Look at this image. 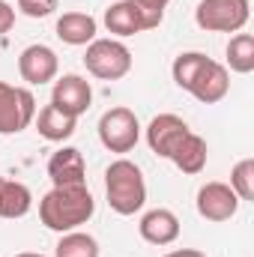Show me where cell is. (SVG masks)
I'll use <instances>...</instances> for the list:
<instances>
[{
  "mask_svg": "<svg viewBox=\"0 0 254 257\" xmlns=\"http://www.w3.org/2000/svg\"><path fill=\"white\" fill-rule=\"evenodd\" d=\"M96 212V200L87 186H54L39 200V218L48 230L69 233L87 224Z\"/></svg>",
  "mask_w": 254,
  "mask_h": 257,
  "instance_id": "obj_1",
  "label": "cell"
},
{
  "mask_svg": "<svg viewBox=\"0 0 254 257\" xmlns=\"http://www.w3.org/2000/svg\"><path fill=\"white\" fill-rule=\"evenodd\" d=\"M105 197L117 215H135L147 203V183L135 162L117 159L105 171Z\"/></svg>",
  "mask_w": 254,
  "mask_h": 257,
  "instance_id": "obj_2",
  "label": "cell"
},
{
  "mask_svg": "<svg viewBox=\"0 0 254 257\" xmlns=\"http://www.w3.org/2000/svg\"><path fill=\"white\" fill-rule=\"evenodd\" d=\"M84 66L99 81H120L132 72V51L120 39H93L84 51Z\"/></svg>",
  "mask_w": 254,
  "mask_h": 257,
  "instance_id": "obj_3",
  "label": "cell"
},
{
  "mask_svg": "<svg viewBox=\"0 0 254 257\" xmlns=\"http://www.w3.org/2000/svg\"><path fill=\"white\" fill-rule=\"evenodd\" d=\"M248 0H200L194 9V21L206 33H239L248 24Z\"/></svg>",
  "mask_w": 254,
  "mask_h": 257,
  "instance_id": "obj_4",
  "label": "cell"
},
{
  "mask_svg": "<svg viewBox=\"0 0 254 257\" xmlns=\"http://www.w3.org/2000/svg\"><path fill=\"white\" fill-rule=\"evenodd\" d=\"M36 120V99L24 87L0 81V135H18Z\"/></svg>",
  "mask_w": 254,
  "mask_h": 257,
  "instance_id": "obj_5",
  "label": "cell"
},
{
  "mask_svg": "<svg viewBox=\"0 0 254 257\" xmlns=\"http://www.w3.org/2000/svg\"><path fill=\"white\" fill-rule=\"evenodd\" d=\"M138 138H141V123H138L135 111L117 105V108L102 114V120H99V141H102L105 150H111V153H132Z\"/></svg>",
  "mask_w": 254,
  "mask_h": 257,
  "instance_id": "obj_6",
  "label": "cell"
},
{
  "mask_svg": "<svg viewBox=\"0 0 254 257\" xmlns=\"http://www.w3.org/2000/svg\"><path fill=\"white\" fill-rule=\"evenodd\" d=\"M51 105L78 120L93 105V87H90V81L81 78V75H63V78H57L54 90H51Z\"/></svg>",
  "mask_w": 254,
  "mask_h": 257,
  "instance_id": "obj_7",
  "label": "cell"
},
{
  "mask_svg": "<svg viewBox=\"0 0 254 257\" xmlns=\"http://www.w3.org/2000/svg\"><path fill=\"white\" fill-rule=\"evenodd\" d=\"M197 212L206 221H230L239 209V197L227 183H206L197 189Z\"/></svg>",
  "mask_w": 254,
  "mask_h": 257,
  "instance_id": "obj_8",
  "label": "cell"
},
{
  "mask_svg": "<svg viewBox=\"0 0 254 257\" xmlns=\"http://www.w3.org/2000/svg\"><path fill=\"white\" fill-rule=\"evenodd\" d=\"M57 69H60V60H57L54 48H48L42 42L39 45H27L21 51V57H18V75H21V81H27L33 87H42V84L54 81Z\"/></svg>",
  "mask_w": 254,
  "mask_h": 257,
  "instance_id": "obj_9",
  "label": "cell"
},
{
  "mask_svg": "<svg viewBox=\"0 0 254 257\" xmlns=\"http://www.w3.org/2000/svg\"><path fill=\"white\" fill-rule=\"evenodd\" d=\"M189 132L191 128L183 117H177V114H159V117H153L150 126H147V144H150V150H153L156 156L171 159V153L177 150V144H180Z\"/></svg>",
  "mask_w": 254,
  "mask_h": 257,
  "instance_id": "obj_10",
  "label": "cell"
},
{
  "mask_svg": "<svg viewBox=\"0 0 254 257\" xmlns=\"http://www.w3.org/2000/svg\"><path fill=\"white\" fill-rule=\"evenodd\" d=\"M230 90V75H227V66L215 63V60H206V66L200 69V75L194 78L191 84V96L200 102V105H215L227 96Z\"/></svg>",
  "mask_w": 254,
  "mask_h": 257,
  "instance_id": "obj_11",
  "label": "cell"
},
{
  "mask_svg": "<svg viewBox=\"0 0 254 257\" xmlns=\"http://www.w3.org/2000/svg\"><path fill=\"white\" fill-rule=\"evenodd\" d=\"M48 177L54 186H87V165L81 150L63 147L48 159Z\"/></svg>",
  "mask_w": 254,
  "mask_h": 257,
  "instance_id": "obj_12",
  "label": "cell"
},
{
  "mask_svg": "<svg viewBox=\"0 0 254 257\" xmlns=\"http://www.w3.org/2000/svg\"><path fill=\"white\" fill-rule=\"evenodd\" d=\"M138 230H141V239L150 242V245H171L180 236V218L171 209H162L159 206V209L144 212Z\"/></svg>",
  "mask_w": 254,
  "mask_h": 257,
  "instance_id": "obj_13",
  "label": "cell"
},
{
  "mask_svg": "<svg viewBox=\"0 0 254 257\" xmlns=\"http://www.w3.org/2000/svg\"><path fill=\"white\" fill-rule=\"evenodd\" d=\"M57 39L66 45H90L99 33V24L87 12H63L57 18Z\"/></svg>",
  "mask_w": 254,
  "mask_h": 257,
  "instance_id": "obj_14",
  "label": "cell"
},
{
  "mask_svg": "<svg viewBox=\"0 0 254 257\" xmlns=\"http://www.w3.org/2000/svg\"><path fill=\"white\" fill-rule=\"evenodd\" d=\"M171 162H174L183 174H189V177L200 174V171L206 168V141H203L200 135L189 132V135L177 144V150L171 153Z\"/></svg>",
  "mask_w": 254,
  "mask_h": 257,
  "instance_id": "obj_15",
  "label": "cell"
},
{
  "mask_svg": "<svg viewBox=\"0 0 254 257\" xmlns=\"http://www.w3.org/2000/svg\"><path fill=\"white\" fill-rule=\"evenodd\" d=\"M33 206V194L24 183L0 177V218H24Z\"/></svg>",
  "mask_w": 254,
  "mask_h": 257,
  "instance_id": "obj_16",
  "label": "cell"
},
{
  "mask_svg": "<svg viewBox=\"0 0 254 257\" xmlns=\"http://www.w3.org/2000/svg\"><path fill=\"white\" fill-rule=\"evenodd\" d=\"M75 126H78V120L75 117H69L63 114L60 108H54V105H45L42 111H39V117H36V128H39V135L45 138V141H69L72 135H75Z\"/></svg>",
  "mask_w": 254,
  "mask_h": 257,
  "instance_id": "obj_17",
  "label": "cell"
},
{
  "mask_svg": "<svg viewBox=\"0 0 254 257\" xmlns=\"http://www.w3.org/2000/svg\"><path fill=\"white\" fill-rule=\"evenodd\" d=\"M105 27L108 33L114 36H135V33H144V24H141V15L135 12V6L129 0H117L105 9Z\"/></svg>",
  "mask_w": 254,
  "mask_h": 257,
  "instance_id": "obj_18",
  "label": "cell"
},
{
  "mask_svg": "<svg viewBox=\"0 0 254 257\" xmlns=\"http://www.w3.org/2000/svg\"><path fill=\"white\" fill-rule=\"evenodd\" d=\"M54 257H99V242L84 230H69V233H60Z\"/></svg>",
  "mask_w": 254,
  "mask_h": 257,
  "instance_id": "obj_19",
  "label": "cell"
},
{
  "mask_svg": "<svg viewBox=\"0 0 254 257\" xmlns=\"http://www.w3.org/2000/svg\"><path fill=\"white\" fill-rule=\"evenodd\" d=\"M206 54H200V51H186V54H180L174 66H171V75H174V84L180 87V90H186L189 93L191 84H194V78L200 75V69L206 66Z\"/></svg>",
  "mask_w": 254,
  "mask_h": 257,
  "instance_id": "obj_20",
  "label": "cell"
},
{
  "mask_svg": "<svg viewBox=\"0 0 254 257\" xmlns=\"http://www.w3.org/2000/svg\"><path fill=\"white\" fill-rule=\"evenodd\" d=\"M227 66L239 75H248L254 69V36L251 33H236L227 42Z\"/></svg>",
  "mask_w": 254,
  "mask_h": 257,
  "instance_id": "obj_21",
  "label": "cell"
},
{
  "mask_svg": "<svg viewBox=\"0 0 254 257\" xmlns=\"http://www.w3.org/2000/svg\"><path fill=\"white\" fill-rule=\"evenodd\" d=\"M230 189L239 200H254V159H242L230 171Z\"/></svg>",
  "mask_w": 254,
  "mask_h": 257,
  "instance_id": "obj_22",
  "label": "cell"
},
{
  "mask_svg": "<svg viewBox=\"0 0 254 257\" xmlns=\"http://www.w3.org/2000/svg\"><path fill=\"white\" fill-rule=\"evenodd\" d=\"M135 6V12L141 15V24L144 30H156L162 21H165V9L171 0H129Z\"/></svg>",
  "mask_w": 254,
  "mask_h": 257,
  "instance_id": "obj_23",
  "label": "cell"
},
{
  "mask_svg": "<svg viewBox=\"0 0 254 257\" xmlns=\"http://www.w3.org/2000/svg\"><path fill=\"white\" fill-rule=\"evenodd\" d=\"M18 9L27 18H45L57 9V0H18Z\"/></svg>",
  "mask_w": 254,
  "mask_h": 257,
  "instance_id": "obj_24",
  "label": "cell"
},
{
  "mask_svg": "<svg viewBox=\"0 0 254 257\" xmlns=\"http://www.w3.org/2000/svg\"><path fill=\"white\" fill-rule=\"evenodd\" d=\"M12 27H15V9H12L6 0H0V36L9 33Z\"/></svg>",
  "mask_w": 254,
  "mask_h": 257,
  "instance_id": "obj_25",
  "label": "cell"
},
{
  "mask_svg": "<svg viewBox=\"0 0 254 257\" xmlns=\"http://www.w3.org/2000/svg\"><path fill=\"white\" fill-rule=\"evenodd\" d=\"M165 257H206V254L197 251V248H177V251H168Z\"/></svg>",
  "mask_w": 254,
  "mask_h": 257,
  "instance_id": "obj_26",
  "label": "cell"
},
{
  "mask_svg": "<svg viewBox=\"0 0 254 257\" xmlns=\"http://www.w3.org/2000/svg\"><path fill=\"white\" fill-rule=\"evenodd\" d=\"M15 257H48V254H36V251H21V254H15Z\"/></svg>",
  "mask_w": 254,
  "mask_h": 257,
  "instance_id": "obj_27",
  "label": "cell"
}]
</instances>
